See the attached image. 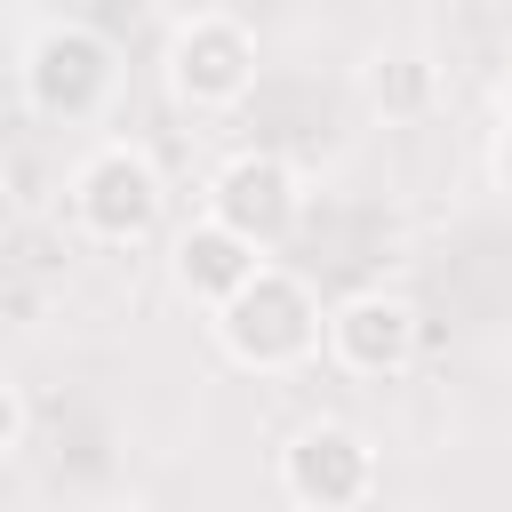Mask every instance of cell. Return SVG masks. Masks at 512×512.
Wrapping results in <instances>:
<instances>
[{
    "label": "cell",
    "mask_w": 512,
    "mask_h": 512,
    "mask_svg": "<svg viewBox=\"0 0 512 512\" xmlns=\"http://www.w3.org/2000/svg\"><path fill=\"white\" fill-rule=\"evenodd\" d=\"M208 328H216V352H224L232 368H248V376H288V368H304V360L320 352L328 312H320V296H312L296 272L256 264V272L208 312Z\"/></svg>",
    "instance_id": "6da1fadb"
},
{
    "label": "cell",
    "mask_w": 512,
    "mask_h": 512,
    "mask_svg": "<svg viewBox=\"0 0 512 512\" xmlns=\"http://www.w3.org/2000/svg\"><path fill=\"white\" fill-rule=\"evenodd\" d=\"M168 216V176L152 168L144 144H96L72 168V224L96 248H144Z\"/></svg>",
    "instance_id": "7a4b0ae2"
},
{
    "label": "cell",
    "mask_w": 512,
    "mask_h": 512,
    "mask_svg": "<svg viewBox=\"0 0 512 512\" xmlns=\"http://www.w3.org/2000/svg\"><path fill=\"white\" fill-rule=\"evenodd\" d=\"M112 88H120V48L96 24L56 16V24H40L24 40V104L40 120H64V128L72 120H96L112 104Z\"/></svg>",
    "instance_id": "3957f363"
},
{
    "label": "cell",
    "mask_w": 512,
    "mask_h": 512,
    "mask_svg": "<svg viewBox=\"0 0 512 512\" xmlns=\"http://www.w3.org/2000/svg\"><path fill=\"white\" fill-rule=\"evenodd\" d=\"M256 72H264V48L224 8H200V16H184L168 32V96L184 112H232V104H248Z\"/></svg>",
    "instance_id": "277c9868"
},
{
    "label": "cell",
    "mask_w": 512,
    "mask_h": 512,
    "mask_svg": "<svg viewBox=\"0 0 512 512\" xmlns=\"http://www.w3.org/2000/svg\"><path fill=\"white\" fill-rule=\"evenodd\" d=\"M376 480H384L376 440L352 432V424H336V416L288 432V448H280V496L304 504V512H352V504L376 496Z\"/></svg>",
    "instance_id": "5b68a950"
},
{
    "label": "cell",
    "mask_w": 512,
    "mask_h": 512,
    "mask_svg": "<svg viewBox=\"0 0 512 512\" xmlns=\"http://www.w3.org/2000/svg\"><path fill=\"white\" fill-rule=\"evenodd\" d=\"M208 216H224V224L248 232L256 248H280V240L304 224V176H296L280 152L248 144V152H232V160L208 176Z\"/></svg>",
    "instance_id": "8992f818"
},
{
    "label": "cell",
    "mask_w": 512,
    "mask_h": 512,
    "mask_svg": "<svg viewBox=\"0 0 512 512\" xmlns=\"http://www.w3.org/2000/svg\"><path fill=\"white\" fill-rule=\"evenodd\" d=\"M328 360L344 368V376H400L408 360H416V344H424V320H416V304L408 296H392V288H360V296H344L336 312H328Z\"/></svg>",
    "instance_id": "52a82bcc"
},
{
    "label": "cell",
    "mask_w": 512,
    "mask_h": 512,
    "mask_svg": "<svg viewBox=\"0 0 512 512\" xmlns=\"http://www.w3.org/2000/svg\"><path fill=\"white\" fill-rule=\"evenodd\" d=\"M256 264H264V248H256L248 232H232L224 216H192V224L168 240V280H176V296L200 304V312H216Z\"/></svg>",
    "instance_id": "ba28073f"
},
{
    "label": "cell",
    "mask_w": 512,
    "mask_h": 512,
    "mask_svg": "<svg viewBox=\"0 0 512 512\" xmlns=\"http://www.w3.org/2000/svg\"><path fill=\"white\" fill-rule=\"evenodd\" d=\"M360 96H368L384 120H424L432 96H440V72H432L424 48H376V56L360 64Z\"/></svg>",
    "instance_id": "9c48e42d"
},
{
    "label": "cell",
    "mask_w": 512,
    "mask_h": 512,
    "mask_svg": "<svg viewBox=\"0 0 512 512\" xmlns=\"http://www.w3.org/2000/svg\"><path fill=\"white\" fill-rule=\"evenodd\" d=\"M24 448V392L0 376V456H16Z\"/></svg>",
    "instance_id": "30bf717a"
},
{
    "label": "cell",
    "mask_w": 512,
    "mask_h": 512,
    "mask_svg": "<svg viewBox=\"0 0 512 512\" xmlns=\"http://www.w3.org/2000/svg\"><path fill=\"white\" fill-rule=\"evenodd\" d=\"M488 184L512 200V112H504V128H496V144H488Z\"/></svg>",
    "instance_id": "8fae6325"
}]
</instances>
